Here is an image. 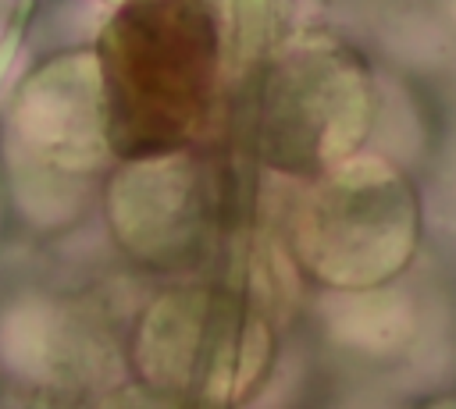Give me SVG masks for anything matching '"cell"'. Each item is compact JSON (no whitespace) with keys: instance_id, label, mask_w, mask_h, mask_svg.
I'll return each instance as SVG.
<instances>
[{"instance_id":"obj_3","label":"cell","mask_w":456,"mask_h":409,"mask_svg":"<svg viewBox=\"0 0 456 409\" xmlns=\"http://www.w3.org/2000/svg\"><path fill=\"white\" fill-rule=\"evenodd\" d=\"M420 206L406 174L378 156H349L314 178L289 221L292 260L335 292H367L410 263Z\"/></svg>"},{"instance_id":"obj_5","label":"cell","mask_w":456,"mask_h":409,"mask_svg":"<svg viewBox=\"0 0 456 409\" xmlns=\"http://www.w3.org/2000/svg\"><path fill=\"white\" fill-rule=\"evenodd\" d=\"M107 217L132 260L153 270L192 267L221 221V174L192 146L128 156L107 185Z\"/></svg>"},{"instance_id":"obj_1","label":"cell","mask_w":456,"mask_h":409,"mask_svg":"<svg viewBox=\"0 0 456 409\" xmlns=\"http://www.w3.org/2000/svg\"><path fill=\"white\" fill-rule=\"evenodd\" d=\"M107 142L121 160L189 149L214 117L228 60L203 0H125L96 43Z\"/></svg>"},{"instance_id":"obj_6","label":"cell","mask_w":456,"mask_h":409,"mask_svg":"<svg viewBox=\"0 0 456 409\" xmlns=\"http://www.w3.org/2000/svg\"><path fill=\"white\" fill-rule=\"evenodd\" d=\"M11 124L18 146L36 164L64 174H89L110 153L96 53L61 57L32 75Z\"/></svg>"},{"instance_id":"obj_7","label":"cell","mask_w":456,"mask_h":409,"mask_svg":"<svg viewBox=\"0 0 456 409\" xmlns=\"http://www.w3.org/2000/svg\"><path fill=\"white\" fill-rule=\"evenodd\" d=\"M217 21L228 75L253 71L274 39L278 25V0H203Z\"/></svg>"},{"instance_id":"obj_2","label":"cell","mask_w":456,"mask_h":409,"mask_svg":"<svg viewBox=\"0 0 456 409\" xmlns=\"http://www.w3.org/2000/svg\"><path fill=\"white\" fill-rule=\"evenodd\" d=\"M370 121V64L349 43L299 39L256 64L246 124L264 167L314 181L360 153Z\"/></svg>"},{"instance_id":"obj_4","label":"cell","mask_w":456,"mask_h":409,"mask_svg":"<svg viewBox=\"0 0 456 409\" xmlns=\"http://www.w3.org/2000/svg\"><path fill=\"white\" fill-rule=\"evenodd\" d=\"M274 363V327L249 292L189 285L164 292L135 334L139 377L178 402L249 398Z\"/></svg>"},{"instance_id":"obj_8","label":"cell","mask_w":456,"mask_h":409,"mask_svg":"<svg viewBox=\"0 0 456 409\" xmlns=\"http://www.w3.org/2000/svg\"><path fill=\"white\" fill-rule=\"evenodd\" d=\"M103 4H114V7H118V4H125V0H103Z\"/></svg>"}]
</instances>
